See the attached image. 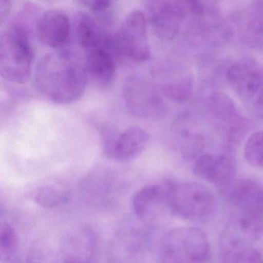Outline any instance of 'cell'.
<instances>
[{
	"mask_svg": "<svg viewBox=\"0 0 263 263\" xmlns=\"http://www.w3.org/2000/svg\"><path fill=\"white\" fill-rule=\"evenodd\" d=\"M34 79L38 90L47 99L66 104L82 97L88 77L85 64L70 52L58 50L40 58Z\"/></svg>",
	"mask_w": 263,
	"mask_h": 263,
	"instance_id": "1",
	"label": "cell"
},
{
	"mask_svg": "<svg viewBox=\"0 0 263 263\" xmlns=\"http://www.w3.org/2000/svg\"><path fill=\"white\" fill-rule=\"evenodd\" d=\"M34 51L28 32L12 24L0 36V74L13 84L27 82L31 73Z\"/></svg>",
	"mask_w": 263,
	"mask_h": 263,
	"instance_id": "2",
	"label": "cell"
},
{
	"mask_svg": "<svg viewBox=\"0 0 263 263\" xmlns=\"http://www.w3.org/2000/svg\"><path fill=\"white\" fill-rule=\"evenodd\" d=\"M238 214V228L249 238L263 235V186L255 180L235 181L226 194Z\"/></svg>",
	"mask_w": 263,
	"mask_h": 263,
	"instance_id": "3",
	"label": "cell"
},
{
	"mask_svg": "<svg viewBox=\"0 0 263 263\" xmlns=\"http://www.w3.org/2000/svg\"><path fill=\"white\" fill-rule=\"evenodd\" d=\"M167 205L175 216L187 220L201 219L210 215L216 206L213 192L201 183L166 181Z\"/></svg>",
	"mask_w": 263,
	"mask_h": 263,
	"instance_id": "4",
	"label": "cell"
},
{
	"mask_svg": "<svg viewBox=\"0 0 263 263\" xmlns=\"http://www.w3.org/2000/svg\"><path fill=\"white\" fill-rule=\"evenodd\" d=\"M210 245L206 234L195 227L169 231L161 245L163 263H202L207 259Z\"/></svg>",
	"mask_w": 263,
	"mask_h": 263,
	"instance_id": "5",
	"label": "cell"
},
{
	"mask_svg": "<svg viewBox=\"0 0 263 263\" xmlns=\"http://www.w3.org/2000/svg\"><path fill=\"white\" fill-rule=\"evenodd\" d=\"M147 20L140 10L129 13L118 31L113 35V45L117 55L136 63L144 62L150 58L147 41Z\"/></svg>",
	"mask_w": 263,
	"mask_h": 263,
	"instance_id": "6",
	"label": "cell"
},
{
	"mask_svg": "<svg viewBox=\"0 0 263 263\" xmlns=\"http://www.w3.org/2000/svg\"><path fill=\"white\" fill-rule=\"evenodd\" d=\"M124 103L129 111L141 119L155 120L162 116L164 104L156 87L141 75L128 77L123 86Z\"/></svg>",
	"mask_w": 263,
	"mask_h": 263,
	"instance_id": "7",
	"label": "cell"
},
{
	"mask_svg": "<svg viewBox=\"0 0 263 263\" xmlns=\"http://www.w3.org/2000/svg\"><path fill=\"white\" fill-rule=\"evenodd\" d=\"M146 10V17L154 33L164 41H173L191 14L189 1H150Z\"/></svg>",
	"mask_w": 263,
	"mask_h": 263,
	"instance_id": "8",
	"label": "cell"
},
{
	"mask_svg": "<svg viewBox=\"0 0 263 263\" xmlns=\"http://www.w3.org/2000/svg\"><path fill=\"white\" fill-rule=\"evenodd\" d=\"M227 79L238 98L252 107L263 90V67L253 60H241L229 67Z\"/></svg>",
	"mask_w": 263,
	"mask_h": 263,
	"instance_id": "9",
	"label": "cell"
},
{
	"mask_svg": "<svg viewBox=\"0 0 263 263\" xmlns=\"http://www.w3.org/2000/svg\"><path fill=\"white\" fill-rule=\"evenodd\" d=\"M116 56L113 35L104 45L87 52L85 64L87 77L98 90H106L113 84L117 70Z\"/></svg>",
	"mask_w": 263,
	"mask_h": 263,
	"instance_id": "10",
	"label": "cell"
},
{
	"mask_svg": "<svg viewBox=\"0 0 263 263\" xmlns=\"http://www.w3.org/2000/svg\"><path fill=\"white\" fill-rule=\"evenodd\" d=\"M63 263H95L98 241L95 232L88 227L75 228L62 239Z\"/></svg>",
	"mask_w": 263,
	"mask_h": 263,
	"instance_id": "11",
	"label": "cell"
},
{
	"mask_svg": "<svg viewBox=\"0 0 263 263\" xmlns=\"http://www.w3.org/2000/svg\"><path fill=\"white\" fill-rule=\"evenodd\" d=\"M70 31V21L63 10H47L36 21V32L40 41L50 48H61L65 45Z\"/></svg>",
	"mask_w": 263,
	"mask_h": 263,
	"instance_id": "12",
	"label": "cell"
},
{
	"mask_svg": "<svg viewBox=\"0 0 263 263\" xmlns=\"http://www.w3.org/2000/svg\"><path fill=\"white\" fill-rule=\"evenodd\" d=\"M148 141L149 135L144 129L129 127L121 133H117L111 147L104 155L120 162L130 161L144 152Z\"/></svg>",
	"mask_w": 263,
	"mask_h": 263,
	"instance_id": "13",
	"label": "cell"
},
{
	"mask_svg": "<svg viewBox=\"0 0 263 263\" xmlns=\"http://www.w3.org/2000/svg\"><path fill=\"white\" fill-rule=\"evenodd\" d=\"M163 207L167 208L166 181L144 186L132 198V208L135 215L144 221L152 219Z\"/></svg>",
	"mask_w": 263,
	"mask_h": 263,
	"instance_id": "14",
	"label": "cell"
},
{
	"mask_svg": "<svg viewBox=\"0 0 263 263\" xmlns=\"http://www.w3.org/2000/svg\"><path fill=\"white\" fill-rule=\"evenodd\" d=\"M73 24L77 41L87 53L104 45L111 36L104 31L99 21L84 12L75 15Z\"/></svg>",
	"mask_w": 263,
	"mask_h": 263,
	"instance_id": "15",
	"label": "cell"
},
{
	"mask_svg": "<svg viewBox=\"0 0 263 263\" xmlns=\"http://www.w3.org/2000/svg\"><path fill=\"white\" fill-rule=\"evenodd\" d=\"M207 107L211 116L222 124L224 129L242 118L238 114L236 105L232 98L221 92H216L209 96Z\"/></svg>",
	"mask_w": 263,
	"mask_h": 263,
	"instance_id": "16",
	"label": "cell"
},
{
	"mask_svg": "<svg viewBox=\"0 0 263 263\" xmlns=\"http://www.w3.org/2000/svg\"><path fill=\"white\" fill-rule=\"evenodd\" d=\"M70 193L67 187L60 184H47L34 192L33 198L36 204L44 209H54L64 205L70 199Z\"/></svg>",
	"mask_w": 263,
	"mask_h": 263,
	"instance_id": "17",
	"label": "cell"
},
{
	"mask_svg": "<svg viewBox=\"0 0 263 263\" xmlns=\"http://www.w3.org/2000/svg\"><path fill=\"white\" fill-rule=\"evenodd\" d=\"M235 175L236 165L235 161L229 155H218L212 183L223 195L227 193L235 182Z\"/></svg>",
	"mask_w": 263,
	"mask_h": 263,
	"instance_id": "18",
	"label": "cell"
},
{
	"mask_svg": "<svg viewBox=\"0 0 263 263\" xmlns=\"http://www.w3.org/2000/svg\"><path fill=\"white\" fill-rule=\"evenodd\" d=\"M19 239L14 228L8 222L2 223L0 227V260L2 263H10L17 256Z\"/></svg>",
	"mask_w": 263,
	"mask_h": 263,
	"instance_id": "19",
	"label": "cell"
},
{
	"mask_svg": "<svg viewBox=\"0 0 263 263\" xmlns=\"http://www.w3.org/2000/svg\"><path fill=\"white\" fill-rule=\"evenodd\" d=\"M244 157L248 164L255 167H263V132L252 134L244 146Z\"/></svg>",
	"mask_w": 263,
	"mask_h": 263,
	"instance_id": "20",
	"label": "cell"
},
{
	"mask_svg": "<svg viewBox=\"0 0 263 263\" xmlns=\"http://www.w3.org/2000/svg\"><path fill=\"white\" fill-rule=\"evenodd\" d=\"M181 134V153L183 158L187 161L199 158L200 154L204 150V138L201 135L185 130Z\"/></svg>",
	"mask_w": 263,
	"mask_h": 263,
	"instance_id": "21",
	"label": "cell"
},
{
	"mask_svg": "<svg viewBox=\"0 0 263 263\" xmlns=\"http://www.w3.org/2000/svg\"><path fill=\"white\" fill-rule=\"evenodd\" d=\"M162 90L170 99L183 102L190 97L192 84L189 78H175L164 84Z\"/></svg>",
	"mask_w": 263,
	"mask_h": 263,
	"instance_id": "22",
	"label": "cell"
},
{
	"mask_svg": "<svg viewBox=\"0 0 263 263\" xmlns=\"http://www.w3.org/2000/svg\"><path fill=\"white\" fill-rule=\"evenodd\" d=\"M217 156L212 155H201L197 158L193 166V173L200 179L212 183L215 174Z\"/></svg>",
	"mask_w": 263,
	"mask_h": 263,
	"instance_id": "23",
	"label": "cell"
},
{
	"mask_svg": "<svg viewBox=\"0 0 263 263\" xmlns=\"http://www.w3.org/2000/svg\"><path fill=\"white\" fill-rule=\"evenodd\" d=\"M10 263H58L54 254L47 248L37 247L23 256H16Z\"/></svg>",
	"mask_w": 263,
	"mask_h": 263,
	"instance_id": "24",
	"label": "cell"
},
{
	"mask_svg": "<svg viewBox=\"0 0 263 263\" xmlns=\"http://www.w3.org/2000/svg\"><path fill=\"white\" fill-rule=\"evenodd\" d=\"M80 4L85 6L91 12L100 13L108 10L111 7L113 2L111 1H99V0H83L80 2Z\"/></svg>",
	"mask_w": 263,
	"mask_h": 263,
	"instance_id": "25",
	"label": "cell"
},
{
	"mask_svg": "<svg viewBox=\"0 0 263 263\" xmlns=\"http://www.w3.org/2000/svg\"><path fill=\"white\" fill-rule=\"evenodd\" d=\"M11 10V2L8 0H2L0 2V24L3 25L7 21Z\"/></svg>",
	"mask_w": 263,
	"mask_h": 263,
	"instance_id": "26",
	"label": "cell"
},
{
	"mask_svg": "<svg viewBox=\"0 0 263 263\" xmlns=\"http://www.w3.org/2000/svg\"><path fill=\"white\" fill-rule=\"evenodd\" d=\"M252 109L257 116L263 118V90L252 104Z\"/></svg>",
	"mask_w": 263,
	"mask_h": 263,
	"instance_id": "27",
	"label": "cell"
}]
</instances>
